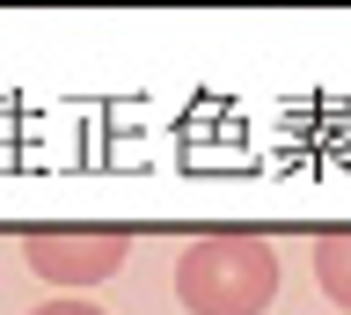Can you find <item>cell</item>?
<instances>
[{"mask_svg": "<svg viewBox=\"0 0 351 315\" xmlns=\"http://www.w3.org/2000/svg\"><path fill=\"white\" fill-rule=\"evenodd\" d=\"M29 315H103V308H88V301H44V308H29Z\"/></svg>", "mask_w": 351, "mask_h": 315, "instance_id": "4", "label": "cell"}, {"mask_svg": "<svg viewBox=\"0 0 351 315\" xmlns=\"http://www.w3.org/2000/svg\"><path fill=\"white\" fill-rule=\"evenodd\" d=\"M176 301L191 315H263L278 301V257L249 227H213L176 257Z\"/></svg>", "mask_w": 351, "mask_h": 315, "instance_id": "1", "label": "cell"}, {"mask_svg": "<svg viewBox=\"0 0 351 315\" xmlns=\"http://www.w3.org/2000/svg\"><path fill=\"white\" fill-rule=\"evenodd\" d=\"M315 279H322V293L351 315V227H329L322 242H315Z\"/></svg>", "mask_w": 351, "mask_h": 315, "instance_id": "3", "label": "cell"}, {"mask_svg": "<svg viewBox=\"0 0 351 315\" xmlns=\"http://www.w3.org/2000/svg\"><path fill=\"white\" fill-rule=\"evenodd\" d=\"M22 257H29V271L37 279H51V286H103V279H117L132 257L125 227H29L22 235Z\"/></svg>", "mask_w": 351, "mask_h": 315, "instance_id": "2", "label": "cell"}]
</instances>
